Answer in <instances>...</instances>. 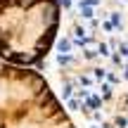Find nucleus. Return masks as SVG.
I'll return each instance as SVG.
<instances>
[{
	"label": "nucleus",
	"mask_w": 128,
	"mask_h": 128,
	"mask_svg": "<svg viewBox=\"0 0 128 128\" xmlns=\"http://www.w3.org/2000/svg\"><path fill=\"white\" fill-rule=\"evenodd\" d=\"M92 128H97V126H92Z\"/></svg>",
	"instance_id": "1a4fd4ad"
},
{
	"label": "nucleus",
	"mask_w": 128,
	"mask_h": 128,
	"mask_svg": "<svg viewBox=\"0 0 128 128\" xmlns=\"http://www.w3.org/2000/svg\"><path fill=\"white\" fill-rule=\"evenodd\" d=\"M78 10H81V17H83V19H92V17H95V10H92L90 5L78 2Z\"/></svg>",
	"instance_id": "7ed1b4c3"
},
{
	"label": "nucleus",
	"mask_w": 128,
	"mask_h": 128,
	"mask_svg": "<svg viewBox=\"0 0 128 128\" xmlns=\"http://www.w3.org/2000/svg\"><path fill=\"white\" fill-rule=\"evenodd\" d=\"M66 102H69V109H78V107H81L78 100H66Z\"/></svg>",
	"instance_id": "0eeeda50"
},
{
	"label": "nucleus",
	"mask_w": 128,
	"mask_h": 128,
	"mask_svg": "<svg viewBox=\"0 0 128 128\" xmlns=\"http://www.w3.org/2000/svg\"><path fill=\"white\" fill-rule=\"evenodd\" d=\"M60 28V0H0V60L40 66Z\"/></svg>",
	"instance_id": "f257e3e1"
},
{
	"label": "nucleus",
	"mask_w": 128,
	"mask_h": 128,
	"mask_svg": "<svg viewBox=\"0 0 128 128\" xmlns=\"http://www.w3.org/2000/svg\"><path fill=\"white\" fill-rule=\"evenodd\" d=\"M83 5H90V7H97V5H100V0H81Z\"/></svg>",
	"instance_id": "423d86ee"
},
{
	"label": "nucleus",
	"mask_w": 128,
	"mask_h": 128,
	"mask_svg": "<svg viewBox=\"0 0 128 128\" xmlns=\"http://www.w3.org/2000/svg\"><path fill=\"white\" fill-rule=\"evenodd\" d=\"M126 126H128V119H126V116H116L114 128H126Z\"/></svg>",
	"instance_id": "20e7f679"
},
{
	"label": "nucleus",
	"mask_w": 128,
	"mask_h": 128,
	"mask_svg": "<svg viewBox=\"0 0 128 128\" xmlns=\"http://www.w3.org/2000/svg\"><path fill=\"white\" fill-rule=\"evenodd\" d=\"M60 5H62L64 10H71V0H60Z\"/></svg>",
	"instance_id": "6e6552de"
},
{
	"label": "nucleus",
	"mask_w": 128,
	"mask_h": 128,
	"mask_svg": "<svg viewBox=\"0 0 128 128\" xmlns=\"http://www.w3.org/2000/svg\"><path fill=\"white\" fill-rule=\"evenodd\" d=\"M102 97H104V100L112 97V86H109V83H102Z\"/></svg>",
	"instance_id": "39448f33"
},
{
	"label": "nucleus",
	"mask_w": 128,
	"mask_h": 128,
	"mask_svg": "<svg viewBox=\"0 0 128 128\" xmlns=\"http://www.w3.org/2000/svg\"><path fill=\"white\" fill-rule=\"evenodd\" d=\"M57 48H60V52L69 55V52H71V48H74V40H71V38H62V40L57 43Z\"/></svg>",
	"instance_id": "f03ea898"
}]
</instances>
